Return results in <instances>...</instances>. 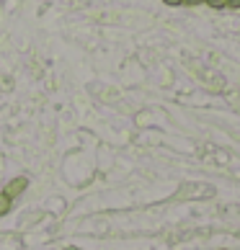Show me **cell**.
Returning a JSON list of instances; mask_svg holds the SVG:
<instances>
[{
    "mask_svg": "<svg viewBox=\"0 0 240 250\" xmlns=\"http://www.w3.org/2000/svg\"><path fill=\"white\" fill-rule=\"evenodd\" d=\"M11 209H13V199H11V196H5V193L0 191V217L8 214Z\"/></svg>",
    "mask_w": 240,
    "mask_h": 250,
    "instance_id": "obj_2",
    "label": "cell"
},
{
    "mask_svg": "<svg viewBox=\"0 0 240 250\" xmlns=\"http://www.w3.org/2000/svg\"><path fill=\"white\" fill-rule=\"evenodd\" d=\"M204 5H209V8H215V11H219V8H227V0H207Z\"/></svg>",
    "mask_w": 240,
    "mask_h": 250,
    "instance_id": "obj_3",
    "label": "cell"
},
{
    "mask_svg": "<svg viewBox=\"0 0 240 250\" xmlns=\"http://www.w3.org/2000/svg\"><path fill=\"white\" fill-rule=\"evenodd\" d=\"M26 186H29V181H26L23 175H18V178H13V181L5 183L3 193H5V196H11V199H16V196H21V193L26 191Z\"/></svg>",
    "mask_w": 240,
    "mask_h": 250,
    "instance_id": "obj_1",
    "label": "cell"
},
{
    "mask_svg": "<svg viewBox=\"0 0 240 250\" xmlns=\"http://www.w3.org/2000/svg\"><path fill=\"white\" fill-rule=\"evenodd\" d=\"M222 250H225V248H222Z\"/></svg>",
    "mask_w": 240,
    "mask_h": 250,
    "instance_id": "obj_7",
    "label": "cell"
},
{
    "mask_svg": "<svg viewBox=\"0 0 240 250\" xmlns=\"http://www.w3.org/2000/svg\"><path fill=\"white\" fill-rule=\"evenodd\" d=\"M227 8H235V11H240V0H227Z\"/></svg>",
    "mask_w": 240,
    "mask_h": 250,
    "instance_id": "obj_5",
    "label": "cell"
},
{
    "mask_svg": "<svg viewBox=\"0 0 240 250\" xmlns=\"http://www.w3.org/2000/svg\"><path fill=\"white\" fill-rule=\"evenodd\" d=\"M207 0H186V5H204Z\"/></svg>",
    "mask_w": 240,
    "mask_h": 250,
    "instance_id": "obj_6",
    "label": "cell"
},
{
    "mask_svg": "<svg viewBox=\"0 0 240 250\" xmlns=\"http://www.w3.org/2000/svg\"><path fill=\"white\" fill-rule=\"evenodd\" d=\"M163 3H165V5H173V8H176V5H186V0H163Z\"/></svg>",
    "mask_w": 240,
    "mask_h": 250,
    "instance_id": "obj_4",
    "label": "cell"
}]
</instances>
